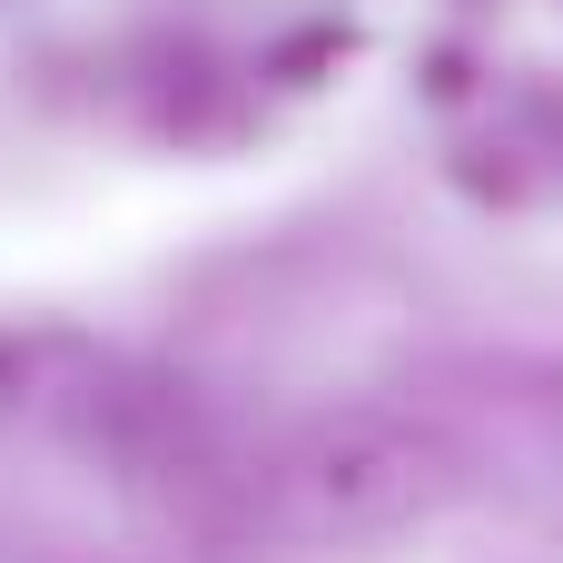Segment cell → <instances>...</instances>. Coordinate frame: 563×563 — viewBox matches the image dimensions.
I'll return each instance as SVG.
<instances>
[{
	"label": "cell",
	"mask_w": 563,
	"mask_h": 563,
	"mask_svg": "<svg viewBox=\"0 0 563 563\" xmlns=\"http://www.w3.org/2000/svg\"><path fill=\"white\" fill-rule=\"evenodd\" d=\"M277 485L297 495V525H386L426 495V445L396 426H336Z\"/></svg>",
	"instance_id": "6da1fadb"
}]
</instances>
